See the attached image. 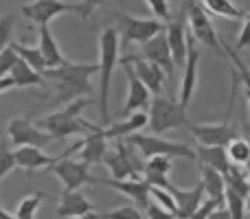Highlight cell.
<instances>
[{
    "instance_id": "60d3db41",
    "label": "cell",
    "mask_w": 250,
    "mask_h": 219,
    "mask_svg": "<svg viewBox=\"0 0 250 219\" xmlns=\"http://www.w3.org/2000/svg\"><path fill=\"white\" fill-rule=\"evenodd\" d=\"M222 204H224V202H220V199H211V198H207L202 204H200L198 211H195L189 219H208V217H211V213L215 211L217 206H222Z\"/></svg>"
},
{
    "instance_id": "681fc988",
    "label": "cell",
    "mask_w": 250,
    "mask_h": 219,
    "mask_svg": "<svg viewBox=\"0 0 250 219\" xmlns=\"http://www.w3.org/2000/svg\"><path fill=\"white\" fill-rule=\"evenodd\" d=\"M0 219H18L16 215H11V213H7L2 206H0Z\"/></svg>"
},
{
    "instance_id": "8d00e7d4",
    "label": "cell",
    "mask_w": 250,
    "mask_h": 219,
    "mask_svg": "<svg viewBox=\"0 0 250 219\" xmlns=\"http://www.w3.org/2000/svg\"><path fill=\"white\" fill-rule=\"evenodd\" d=\"M99 219H145V215L141 213V208L121 206V208H114V211H110V213H99Z\"/></svg>"
},
{
    "instance_id": "e0dca14e",
    "label": "cell",
    "mask_w": 250,
    "mask_h": 219,
    "mask_svg": "<svg viewBox=\"0 0 250 219\" xmlns=\"http://www.w3.org/2000/svg\"><path fill=\"white\" fill-rule=\"evenodd\" d=\"M99 184H105L110 189H117L121 191L123 195H127L129 199L136 202V208L141 211H147V206L151 204V184L145 180V178H129V180H101L99 178Z\"/></svg>"
},
{
    "instance_id": "9c48e42d",
    "label": "cell",
    "mask_w": 250,
    "mask_h": 219,
    "mask_svg": "<svg viewBox=\"0 0 250 219\" xmlns=\"http://www.w3.org/2000/svg\"><path fill=\"white\" fill-rule=\"evenodd\" d=\"M51 171L62 180L64 191H79L83 184H90V186L99 184V178L92 176V173H90V164L83 162V160L64 158V160H60V162L53 164Z\"/></svg>"
},
{
    "instance_id": "3957f363",
    "label": "cell",
    "mask_w": 250,
    "mask_h": 219,
    "mask_svg": "<svg viewBox=\"0 0 250 219\" xmlns=\"http://www.w3.org/2000/svg\"><path fill=\"white\" fill-rule=\"evenodd\" d=\"M119 31L117 26H108L104 29L99 38V77H101V99H99V108H101V120L104 125H110V114H108V95H110V79H112V70L119 64Z\"/></svg>"
},
{
    "instance_id": "7c38bea8",
    "label": "cell",
    "mask_w": 250,
    "mask_h": 219,
    "mask_svg": "<svg viewBox=\"0 0 250 219\" xmlns=\"http://www.w3.org/2000/svg\"><path fill=\"white\" fill-rule=\"evenodd\" d=\"M7 134L11 138L13 147H46L53 140L48 132L38 127V123H31L29 119H11L7 125Z\"/></svg>"
},
{
    "instance_id": "836d02e7",
    "label": "cell",
    "mask_w": 250,
    "mask_h": 219,
    "mask_svg": "<svg viewBox=\"0 0 250 219\" xmlns=\"http://www.w3.org/2000/svg\"><path fill=\"white\" fill-rule=\"evenodd\" d=\"M224 48H226V55H229V60L235 64L233 75L244 83V88H246V99H248V108H250V70H248V66L237 57V53L230 51V48L226 46V44H224Z\"/></svg>"
},
{
    "instance_id": "f5cc1de1",
    "label": "cell",
    "mask_w": 250,
    "mask_h": 219,
    "mask_svg": "<svg viewBox=\"0 0 250 219\" xmlns=\"http://www.w3.org/2000/svg\"><path fill=\"white\" fill-rule=\"evenodd\" d=\"M123 4H125V0H119V7H123Z\"/></svg>"
},
{
    "instance_id": "ac0fdd59",
    "label": "cell",
    "mask_w": 250,
    "mask_h": 219,
    "mask_svg": "<svg viewBox=\"0 0 250 219\" xmlns=\"http://www.w3.org/2000/svg\"><path fill=\"white\" fill-rule=\"evenodd\" d=\"M198 40L191 35L189 31V55H187V64H185V75H182V83H180V103L189 105L191 97H193L195 83H198V64H200V51L195 46Z\"/></svg>"
},
{
    "instance_id": "7a4b0ae2",
    "label": "cell",
    "mask_w": 250,
    "mask_h": 219,
    "mask_svg": "<svg viewBox=\"0 0 250 219\" xmlns=\"http://www.w3.org/2000/svg\"><path fill=\"white\" fill-rule=\"evenodd\" d=\"M90 105V99L88 97H82V99H75L70 105H66V110L55 112V114H48L44 119L38 120V127H42L44 132H48L53 136V140H64V138L73 136V134H95L97 125L83 120L82 112Z\"/></svg>"
},
{
    "instance_id": "f546056e",
    "label": "cell",
    "mask_w": 250,
    "mask_h": 219,
    "mask_svg": "<svg viewBox=\"0 0 250 219\" xmlns=\"http://www.w3.org/2000/svg\"><path fill=\"white\" fill-rule=\"evenodd\" d=\"M226 189H233L237 191L239 195H244V198H250V180H248V173L244 171L239 164H233L230 167V171L226 173Z\"/></svg>"
},
{
    "instance_id": "2e32d148",
    "label": "cell",
    "mask_w": 250,
    "mask_h": 219,
    "mask_svg": "<svg viewBox=\"0 0 250 219\" xmlns=\"http://www.w3.org/2000/svg\"><path fill=\"white\" fill-rule=\"evenodd\" d=\"M125 68V75H127V99H125V105L121 110V116H132L134 112H143L145 108H149L151 103V90L136 77L134 68L129 64H121Z\"/></svg>"
},
{
    "instance_id": "4dcf8cb0",
    "label": "cell",
    "mask_w": 250,
    "mask_h": 219,
    "mask_svg": "<svg viewBox=\"0 0 250 219\" xmlns=\"http://www.w3.org/2000/svg\"><path fill=\"white\" fill-rule=\"evenodd\" d=\"M44 198H46V195H44L42 191H35V193L26 195V198L22 199L20 204H18L16 217H18V219H35V213H38L40 204L44 202Z\"/></svg>"
},
{
    "instance_id": "d4e9b609",
    "label": "cell",
    "mask_w": 250,
    "mask_h": 219,
    "mask_svg": "<svg viewBox=\"0 0 250 219\" xmlns=\"http://www.w3.org/2000/svg\"><path fill=\"white\" fill-rule=\"evenodd\" d=\"M9 77L13 79L16 88H31V86H40V88H44V90H48V81L44 79V75H42V73H38L35 68H31V66L26 64L24 60H18V61H16V66L11 68Z\"/></svg>"
},
{
    "instance_id": "f6af8a7d",
    "label": "cell",
    "mask_w": 250,
    "mask_h": 219,
    "mask_svg": "<svg viewBox=\"0 0 250 219\" xmlns=\"http://www.w3.org/2000/svg\"><path fill=\"white\" fill-rule=\"evenodd\" d=\"M246 46H250V13L244 20V26L239 31V40H237V48H246Z\"/></svg>"
},
{
    "instance_id": "ba28073f",
    "label": "cell",
    "mask_w": 250,
    "mask_h": 219,
    "mask_svg": "<svg viewBox=\"0 0 250 219\" xmlns=\"http://www.w3.org/2000/svg\"><path fill=\"white\" fill-rule=\"evenodd\" d=\"M62 13H77L79 18H83V7L82 2H64V0H35L22 7V16L38 26H48V22Z\"/></svg>"
},
{
    "instance_id": "d6986e66",
    "label": "cell",
    "mask_w": 250,
    "mask_h": 219,
    "mask_svg": "<svg viewBox=\"0 0 250 219\" xmlns=\"http://www.w3.org/2000/svg\"><path fill=\"white\" fill-rule=\"evenodd\" d=\"M169 191H171V195L176 198V204H178V219H189V217L200 208V204L204 202V195H207L202 180H200L198 184H195L193 189H189V191L178 189V186H173V184L169 186Z\"/></svg>"
},
{
    "instance_id": "cb8c5ba5",
    "label": "cell",
    "mask_w": 250,
    "mask_h": 219,
    "mask_svg": "<svg viewBox=\"0 0 250 219\" xmlns=\"http://www.w3.org/2000/svg\"><path fill=\"white\" fill-rule=\"evenodd\" d=\"M195 154H198V162L200 164H207V167L217 169V171L224 173V176L230 171V167H233V162H230V158H229V151H226V147L198 145Z\"/></svg>"
},
{
    "instance_id": "8992f818",
    "label": "cell",
    "mask_w": 250,
    "mask_h": 219,
    "mask_svg": "<svg viewBox=\"0 0 250 219\" xmlns=\"http://www.w3.org/2000/svg\"><path fill=\"white\" fill-rule=\"evenodd\" d=\"M127 145L136 147L145 158H154V156H169V158H189L198 160L195 149L182 142H171L165 138L156 136V134H132L127 138Z\"/></svg>"
},
{
    "instance_id": "6da1fadb",
    "label": "cell",
    "mask_w": 250,
    "mask_h": 219,
    "mask_svg": "<svg viewBox=\"0 0 250 219\" xmlns=\"http://www.w3.org/2000/svg\"><path fill=\"white\" fill-rule=\"evenodd\" d=\"M95 73H99V64H70L68 61L60 68H46L42 75L48 81V90L57 95V101H75L92 92L90 77Z\"/></svg>"
},
{
    "instance_id": "277c9868",
    "label": "cell",
    "mask_w": 250,
    "mask_h": 219,
    "mask_svg": "<svg viewBox=\"0 0 250 219\" xmlns=\"http://www.w3.org/2000/svg\"><path fill=\"white\" fill-rule=\"evenodd\" d=\"M149 114V123L147 127L151 129V134L160 136V134L169 132V129H178V127H187L189 119H187V108L180 101L173 99H165V97H154V101L147 108Z\"/></svg>"
},
{
    "instance_id": "f907efd6",
    "label": "cell",
    "mask_w": 250,
    "mask_h": 219,
    "mask_svg": "<svg viewBox=\"0 0 250 219\" xmlns=\"http://www.w3.org/2000/svg\"><path fill=\"white\" fill-rule=\"evenodd\" d=\"M75 219H99V213H86V215H82V217H75Z\"/></svg>"
},
{
    "instance_id": "ab89813d",
    "label": "cell",
    "mask_w": 250,
    "mask_h": 219,
    "mask_svg": "<svg viewBox=\"0 0 250 219\" xmlns=\"http://www.w3.org/2000/svg\"><path fill=\"white\" fill-rule=\"evenodd\" d=\"M18 60H20V57H18V53L13 51L11 46L4 48V51L0 53V77H7V75L11 73V68L16 66Z\"/></svg>"
},
{
    "instance_id": "f1b7e54d",
    "label": "cell",
    "mask_w": 250,
    "mask_h": 219,
    "mask_svg": "<svg viewBox=\"0 0 250 219\" xmlns=\"http://www.w3.org/2000/svg\"><path fill=\"white\" fill-rule=\"evenodd\" d=\"M11 48L18 53V57H20V60H24L26 64H29L31 68H35L38 73H44V70L48 68V64H46V60H44L40 46H24V44L13 42Z\"/></svg>"
},
{
    "instance_id": "30bf717a",
    "label": "cell",
    "mask_w": 250,
    "mask_h": 219,
    "mask_svg": "<svg viewBox=\"0 0 250 219\" xmlns=\"http://www.w3.org/2000/svg\"><path fill=\"white\" fill-rule=\"evenodd\" d=\"M104 162L108 164V169H110V173H112L114 180L141 178V173L145 171V164L136 162V156L132 154V149L127 147V142H121V138H119V142H117V149L105 154Z\"/></svg>"
},
{
    "instance_id": "f35d334b",
    "label": "cell",
    "mask_w": 250,
    "mask_h": 219,
    "mask_svg": "<svg viewBox=\"0 0 250 219\" xmlns=\"http://www.w3.org/2000/svg\"><path fill=\"white\" fill-rule=\"evenodd\" d=\"M171 164H173V158H169V156H154V158H147L145 169L147 171H156V173H165V176H167V173L171 171Z\"/></svg>"
},
{
    "instance_id": "d6a6232c",
    "label": "cell",
    "mask_w": 250,
    "mask_h": 219,
    "mask_svg": "<svg viewBox=\"0 0 250 219\" xmlns=\"http://www.w3.org/2000/svg\"><path fill=\"white\" fill-rule=\"evenodd\" d=\"M226 151H229L230 162L239 164V167H246V162L250 160V142L246 138H235V140L226 147Z\"/></svg>"
},
{
    "instance_id": "1f68e13d",
    "label": "cell",
    "mask_w": 250,
    "mask_h": 219,
    "mask_svg": "<svg viewBox=\"0 0 250 219\" xmlns=\"http://www.w3.org/2000/svg\"><path fill=\"white\" fill-rule=\"evenodd\" d=\"M224 204H226V208H229V213H230V217H233V219H244V217H246L248 199L244 198V195H239L237 191L226 189Z\"/></svg>"
},
{
    "instance_id": "db71d44e",
    "label": "cell",
    "mask_w": 250,
    "mask_h": 219,
    "mask_svg": "<svg viewBox=\"0 0 250 219\" xmlns=\"http://www.w3.org/2000/svg\"><path fill=\"white\" fill-rule=\"evenodd\" d=\"M248 215H250V198H248Z\"/></svg>"
},
{
    "instance_id": "ee69618b",
    "label": "cell",
    "mask_w": 250,
    "mask_h": 219,
    "mask_svg": "<svg viewBox=\"0 0 250 219\" xmlns=\"http://www.w3.org/2000/svg\"><path fill=\"white\" fill-rule=\"evenodd\" d=\"M147 217L149 219H178V215H173L171 211H167V208H163L160 206V204H149V206H147Z\"/></svg>"
},
{
    "instance_id": "4fadbf2b",
    "label": "cell",
    "mask_w": 250,
    "mask_h": 219,
    "mask_svg": "<svg viewBox=\"0 0 250 219\" xmlns=\"http://www.w3.org/2000/svg\"><path fill=\"white\" fill-rule=\"evenodd\" d=\"M187 129L200 145H208V147H229L235 138H239L237 129L229 123H207V125L189 123Z\"/></svg>"
},
{
    "instance_id": "5b68a950",
    "label": "cell",
    "mask_w": 250,
    "mask_h": 219,
    "mask_svg": "<svg viewBox=\"0 0 250 219\" xmlns=\"http://www.w3.org/2000/svg\"><path fill=\"white\" fill-rule=\"evenodd\" d=\"M112 18L117 20V31L121 35V46L136 42V44H145L151 38L165 31V22L158 18H134L129 13L121 11H112Z\"/></svg>"
},
{
    "instance_id": "816d5d0a",
    "label": "cell",
    "mask_w": 250,
    "mask_h": 219,
    "mask_svg": "<svg viewBox=\"0 0 250 219\" xmlns=\"http://www.w3.org/2000/svg\"><path fill=\"white\" fill-rule=\"evenodd\" d=\"M246 173H248V180H250V160L246 162Z\"/></svg>"
},
{
    "instance_id": "9a60e30c",
    "label": "cell",
    "mask_w": 250,
    "mask_h": 219,
    "mask_svg": "<svg viewBox=\"0 0 250 219\" xmlns=\"http://www.w3.org/2000/svg\"><path fill=\"white\" fill-rule=\"evenodd\" d=\"M141 57L158 64L160 68L167 73L169 83L173 81V75H176L178 66H176V61H173L171 46H169V40H167V33H165V31H160V33L156 35V38H151L149 42L141 44Z\"/></svg>"
},
{
    "instance_id": "8fae6325",
    "label": "cell",
    "mask_w": 250,
    "mask_h": 219,
    "mask_svg": "<svg viewBox=\"0 0 250 219\" xmlns=\"http://www.w3.org/2000/svg\"><path fill=\"white\" fill-rule=\"evenodd\" d=\"M165 33H167L176 66H185L187 55H189V18H187V4H182L180 13L167 22Z\"/></svg>"
},
{
    "instance_id": "83f0119b",
    "label": "cell",
    "mask_w": 250,
    "mask_h": 219,
    "mask_svg": "<svg viewBox=\"0 0 250 219\" xmlns=\"http://www.w3.org/2000/svg\"><path fill=\"white\" fill-rule=\"evenodd\" d=\"M202 7L207 11L215 13L222 18H230V20H246L248 13L244 9H239L233 0H202Z\"/></svg>"
},
{
    "instance_id": "52a82bcc",
    "label": "cell",
    "mask_w": 250,
    "mask_h": 219,
    "mask_svg": "<svg viewBox=\"0 0 250 219\" xmlns=\"http://www.w3.org/2000/svg\"><path fill=\"white\" fill-rule=\"evenodd\" d=\"M185 4H187V18H189L191 35L200 44H204V46L213 48V51H217L220 55L226 57V48L220 42V38H217V31L213 26L211 18L207 16V9L202 7V2H198V0H185Z\"/></svg>"
},
{
    "instance_id": "b9f144b4",
    "label": "cell",
    "mask_w": 250,
    "mask_h": 219,
    "mask_svg": "<svg viewBox=\"0 0 250 219\" xmlns=\"http://www.w3.org/2000/svg\"><path fill=\"white\" fill-rule=\"evenodd\" d=\"M147 4H149V9H151V13H154V18H158V20H163V22H169V20H171V13H169L167 0H147Z\"/></svg>"
},
{
    "instance_id": "7402d4cb",
    "label": "cell",
    "mask_w": 250,
    "mask_h": 219,
    "mask_svg": "<svg viewBox=\"0 0 250 219\" xmlns=\"http://www.w3.org/2000/svg\"><path fill=\"white\" fill-rule=\"evenodd\" d=\"M149 123V114L147 112H134L132 116H127L125 120H119V123H112V125H105L101 127L104 136L108 138H123V136H132V134H138V129L147 127Z\"/></svg>"
},
{
    "instance_id": "d590c367",
    "label": "cell",
    "mask_w": 250,
    "mask_h": 219,
    "mask_svg": "<svg viewBox=\"0 0 250 219\" xmlns=\"http://www.w3.org/2000/svg\"><path fill=\"white\" fill-rule=\"evenodd\" d=\"M151 198L156 199V204H160L163 208H167V211H171L173 215H178V204H176V198L171 195V191L151 186Z\"/></svg>"
},
{
    "instance_id": "bcb514c9",
    "label": "cell",
    "mask_w": 250,
    "mask_h": 219,
    "mask_svg": "<svg viewBox=\"0 0 250 219\" xmlns=\"http://www.w3.org/2000/svg\"><path fill=\"white\" fill-rule=\"evenodd\" d=\"M105 4V0H82V7H83V20H90L92 18V11L97 7Z\"/></svg>"
},
{
    "instance_id": "44dd1931",
    "label": "cell",
    "mask_w": 250,
    "mask_h": 219,
    "mask_svg": "<svg viewBox=\"0 0 250 219\" xmlns=\"http://www.w3.org/2000/svg\"><path fill=\"white\" fill-rule=\"evenodd\" d=\"M95 206L92 202L79 191H64L57 204V217L66 219V217H82L86 213H92Z\"/></svg>"
},
{
    "instance_id": "74e56055",
    "label": "cell",
    "mask_w": 250,
    "mask_h": 219,
    "mask_svg": "<svg viewBox=\"0 0 250 219\" xmlns=\"http://www.w3.org/2000/svg\"><path fill=\"white\" fill-rule=\"evenodd\" d=\"M16 167H18L16 154H13L7 145H0V182H2V178L7 176V173H11Z\"/></svg>"
},
{
    "instance_id": "484cf974",
    "label": "cell",
    "mask_w": 250,
    "mask_h": 219,
    "mask_svg": "<svg viewBox=\"0 0 250 219\" xmlns=\"http://www.w3.org/2000/svg\"><path fill=\"white\" fill-rule=\"evenodd\" d=\"M40 51H42L48 68H60V66L68 64V60L62 55L60 46H57V42H55V38H53L48 26H40Z\"/></svg>"
},
{
    "instance_id": "5bb4252c",
    "label": "cell",
    "mask_w": 250,
    "mask_h": 219,
    "mask_svg": "<svg viewBox=\"0 0 250 219\" xmlns=\"http://www.w3.org/2000/svg\"><path fill=\"white\" fill-rule=\"evenodd\" d=\"M121 64H129V66H132L134 73H136V77L141 79V81L145 83V86L149 88L156 97H160V92L165 90V83L169 81L167 73H165L158 64H154V61L145 60V57H141V55H138V57L136 55L121 57Z\"/></svg>"
},
{
    "instance_id": "9f6ffc18",
    "label": "cell",
    "mask_w": 250,
    "mask_h": 219,
    "mask_svg": "<svg viewBox=\"0 0 250 219\" xmlns=\"http://www.w3.org/2000/svg\"><path fill=\"white\" fill-rule=\"evenodd\" d=\"M145 219H149V217H145Z\"/></svg>"
},
{
    "instance_id": "c3c4849f",
    "label": "cell",
    "mask_w": 250,
    "mask_h": 219,
    "mask_svg": "<svg viewBox=\"0 0 250 219\" xmlns=\"http://www.w3.org/2000/svg\"><path fill=\"white\" fill-rule=\"evenodd\" d=\"M9 88H16V83H13V79L9 77V75H7V77H0V92H7Z\"/></svg>"
},
{
    "instance_id": "603a6c76",
    "label": "cell",
    "mask_w": 250,
    "mask_h": 219,
    "mask_svg": "<svg viewBox=\"0 0 250 219\" xmlns=\"http://www.w3.org/2000/svg\"><path fill=\"white\" fill-rule=\"evenodd\" d=\"M105 154H108V138L104 136L101 127H97L95 134L83 136V147L79 149V160H83L88 164H97L105 158Z\"/></svg>"
},
{
    "instance_id": "7dc6e473",
    "label": "cell",
    "mask_w": 250,
    "mask_h": 219,
    "mask_svg": "<svg viewBox=\"0 0 250 219\" xmlns=\"http://www.w3.org/2000/svg\"><path fill=\"white\" fill-rule=\"evenodd\" d=\"M208 219H233L230 217V213H229V208H226V204H222V206H217L215 211L211 213V217Z\"/></svg>"
},
{
    "instance_id": "e575fe53",
    "label": "cell",
    "mask_w": 250,
    "mask_h": 219,
    "mask_svg": "<svg viewBox=\"0 0 250 219\" xmlns=\"http://www.w3.org/2000/svg\"><path fill=\"white\" fill-rule=\"evenodd\" d=\"M13 26H16V16L11 11L0 16V53L13 44Z\"/></svg>"
},
{
    "instance_id": "4316f807",
    "label": "cell",
    "mask_w": 250,
    "mask_h": 219,
    "mask_svg": "<svg viewBox=\"0 0 250 219\" xmlns=\"http://www.w3.org/2000/svg\"><path fill=\"white\" fill-rule=\"evenodd\" d=\"M200 176H202V184H204V191H207L208 198L224 202V198H226V178H224V173H220L213 167H207V164H200Z\"/></svg>"
},
{
    "instance_id": "ffe728a7",
    "label": "cell",
    "mask_w": 250,
    "mask_h": 219,
    "mask_svg": "<svg viewBox=\"0 0 250 219\" xmlns=\"http://www.w3.org/2000/svg\"><path fill=\"white\" fill-rule=\"evenodd\" d=\"M13 154H16L18 167L29 173L38 171V169H51L53 164L62 160V156H46L40 147H18Z\"/></svg>"
},
{
    "instance_id": "11a10c76",
    "label": "cell",
    "mask_w": 250,
    "mask_h": 219,
    "mask_svg": "<svg viewBox=\"0 0 250 219\" xmlns=\"http://www.w3.org/2000/svg\"><path fill=\"white\" fill-rule=\"evenodd\" d=\"M246 129H248V134H250V125H246Z\"/></svg>"
},
{
    "instance_id": "7bdbcfd3",
    "label": "cell",
    "mask_w": 250,
    "mask_h": 219,
    "mask_svg": "<svg viewBox=\"0 0 250 219\" xmlns=\"http://www.w3.org/2000/svg\"><path fill=\"white\" fill-rule=\"evenodd\" d=\"M143 178H145L147 182H149L151 186H158V189H167L169 191V186H171V182L167 180V176L165 173H156V171H143Z\"/></svg>"
}]
</instances>
